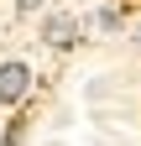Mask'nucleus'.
Returning a JSON list of instances; mask_svg holds the SVG:
<instances>
[{"label":"nucleus","mask_w":141,"mask_h":146,"mask_svg":"<svg viewBox=\"0 0 141 146\" xmlns=\"http://www.w3.org/2000/svg\"><path fill=\"white\" fill-rule=\"evenodd\" d=\"M42 36H47V47H73V42H78V21L58 11V16L42 21Z\"/></svg>","instance_id":"2"},{"label":"nucleus","mask_w":141,"mask_h":146,"mask_svg":"<svg viewBox=\"0 0 141 146\" xmlns=\"http://www.w3.org/2000/svg\"><path fill=\"white\" fill-rule=\"evenodd\" d=\"M26 94H31V68L16 63V58H5L0 63V104H21Z\"/></svg>","instance_id":"1"},{"label":"nucleus","mask_w":141,"mask_h":146,"mask_svg":"<svg viewBox=\"0 0 141 146\" xmlns=\"http://www.w3.org/2000/svg\"><path fill=\"white\" fill-rule=\"evenodd\" d=\"M0 146H21V125H11V131H5V141H0Z\"/></svg>","instance_id":"3"},{"label":"nucleus","mask_w":141,"mask_h":146,"mask_svg":"<svg viewBox=\"0 0 141 146\" xmlns=\"http://www.w3.org/2000/svg\"><path fill=\"white\" fill-rule=\"evenodd\" d=\"M16 5H21V11H37V5H47V0H16Z\"/></svg>","instance_id":"4"},{"label":"nucleus","mask_w":141,"mask_h":146,"mask_svg":"<svg viewBox=\"0 0 141 146\" xmlns=\"http://www.w3.org/2000/svg\"><path fill=\"white\" fill-rule=\"evenodd\" d=\"M0 141H5V136H0Z\"/></svg>","instance_id":"5"}]
</instances>
